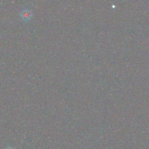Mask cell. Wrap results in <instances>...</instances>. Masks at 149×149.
<instances>
[{
    "label": "cell",
    "mask_w": 149,
    "mask_h": 149,
    "mask_svg": "<svg viewBox=\"0 0 149 149\" xmlns=\"http://www.w3.org/2000/svg\"><path fill=\"white\" fill-rule=\"evenodd\" d=\"M22 15H23V17L24 19H26V18H29L30 16V12H28V11H25L23 13H22Z\"/></svg>",
    "instance_id": "cell-1"
}]
</instances>
